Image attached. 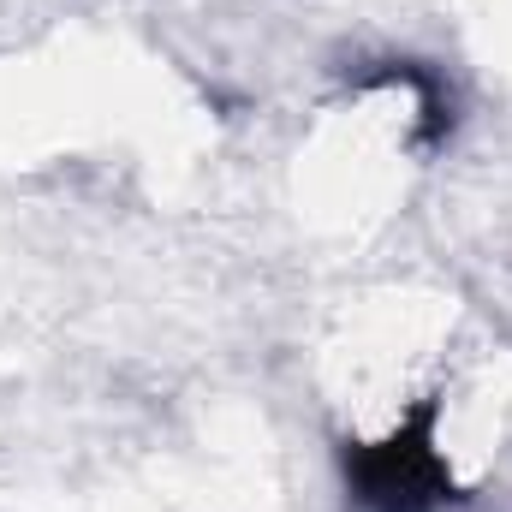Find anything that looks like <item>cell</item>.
<instances>
[{
	"label": "cell",
	"instance_id": "cell-2",
	"mask_svg": "<svg viewBox=\"0 0 512 512\" xmlns=\"http://www.w3.org/2000/svg\"><path fill=\"white\" fill-rule=\"evenodd\" d=\"M358 90H387V84H405L411 102H417V137L429 149H441L453 126H459V102H453V84L441 66L429 60H364V72L352 78Z\"/></svg>",
	"mask_w": 512,
	"mask_h": 512
},
{
	"label": "cell",
	"instance_id": "cell-1",
	"mask_svg": "<svg viewBox=\"0 0 512 512\" xmlns=\"http://www.w3.org/2000/svg\"><path fill=\"white\" fill-rule=\"evenodd\" d=\"M441 405L447 393H417L382 435L340 441L346 512H447L465 501L441 447Z\"/></svg>",
	"mask_w": 512,
	"mask_h": 512
}]
</instances>
